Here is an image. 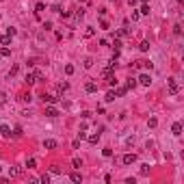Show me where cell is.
Returning <instances> with one entry per match:
<instances>
[{
    "label": "cell",
    "mask_w": 184,
    "mask_h": 184,
    "mask_svg": "<svg viewBox=\"0 0 184 184\" xmlns=\"http://www.w3.org/2000/svg\"><path fill=\"white\" fill-rule=\"evenodd\" d=\"M167 85H169V91L173 93V96H176L178 91H180V85H178V80H176V78H169V80H167Z\"/></svg>",
    "instance_id": "1"
},
{
    "label": "cell",
    "mask_w": 184,
    "mask_h": 184,
    "mask_svg": "<svg viewBox=\"0 0 184 184\" xmlns=\"http://www.w3.org/2000/svg\"><path fill=\"white\" fill-rule=\"evenodd\" d=\"M139 85L149 87V85H152V76H149V74H141V76H139Z\"/></svg>",
    "instance_id": "2"
},
{
    "label": "cell",
    "mask_w": 184,
    "mask_h": 184,
    "mask_svg": "<svg viewBox=\"0 0 184 184\" xmlns=\"http://www.w3.org/2000/svg\"><path fill=\"white\" fill-rule=\"evenodd\" d=\"M121 163H124V165H132V163H137V154H124Z\"/></svg>",
    "instance_id": "3"
},
{
    "label": "cell",
    "mask_w": 184,
    "mask_h": 184,
    "mask_svg": "<svg viewBox=\"0 0 184 184\" xmlns=\"http://www.w3.org/2000/svg\"><path fill=\"white\" fill-rule=\"evenodd\" d=\"M57 145H59V143L54 141V139H46V141H43V147H46V149H57Z\"/></svg>",
    "instance_id": "4"
},
{
    "label": "cell",
    "mask_w": 184,
    "mask_h": 184,
    "mask_svg": "<svg viewBox=\"0 0 184 184\" xmlns=\"http://www.w3.org/2000/svg\"><path fill=\"white\" fill-rule=\"evenodd\" d=\"M171 132H173V137H180L182 134V124H180V121H176V124L171 126Z\"/></svg>",
    "instance_id": "5"
},
{
    "label": "cell",
    "mask_w": 184,
    "mask_h": 184,
    "mask_svg": "<svg viewBox=\"0 0 184 184\" xmlns=\"http://www.w3.org/2000/svg\"><path fill=\"white\" fill-rule=\"evenodd\" d=\"M0 134H2L4 139H9V137H11V128H9L7 124H2V126H0Z\"/></svg>",
    "instance_id": "6"
},
{
    "label": "cell",
    "mask_w": 184,
    "mask_h": 184,
    "mask_svg": "<svg viewBox=\"0 0 184 184\" xmlns=\"http://www.w3.org/2000/svg\"><path fill=\"white\" fill-rule=\"evenodd\" d=\"M46 117H59V110L54 106H46Z\"/></svg>",
    "instance_id": "7"
},
{
    "label": "cell",
    "mask_w": 184,
    "mask_h": 184,
    "mask_svg": "<svg viewBox=\"0 0 184 184\" xmlns=\"http://www.w3.org/2000/svg\"><path fill=\"white\" fill-rule=\"evenodd\" d=\"M85 91H87V93H96V91H98V85H96V82H87V85H85Z\"/></svg>",
    "instance_id": "8"
},
{
    "label": "cell",
    "mask_w": 184,
    "mask_h": 184,
    "mask_svg": "<svg viewBox=\"0 0 184 184\" xmlns=\"http://www.w3.org/2000/svg\"><path fill=\"white\" fill-rule=\"evenodd\" d=\"M43 104H54V102H59V98L57 96H43Z\"/></svg>",
    "instance_id": "9"
},
{
    "label": "cell",
    "mask_w": 184,
    "mask_h": 184,
    "mask_svg": "<svg viewBox=\"0 0 184 184\" xmlns=\"http://www.w3.org/2000/svg\"><path fill=\"white\" fill-rule=\"evenodd\" d=\"M113 76H115V74H113V67H110V65H108V67H106V69L102 71V78H106V80H108V78H113Z\"/></svg>",
    "instance_id": "10"
},
{
    "label": "cell",
    "mask_w": 184,
    "mask_h": 184,
    "mask_svg": "<svg viewBox=\"0 0 184 184\" xmlns=\"http://www.w3.org/2000/svg\"><path fill=\"white\" fill-rule=\"evenodd\" d=\"M69 180H71V182H80V180H82V176L78 173V171H71V173H69Z\"/></svg>",
    "instance_id": "11"
},
{
    "label": "cell",
    "mask_w": 184,
    "mask_h": 184,
    "mask_svg": "<svg viewBox=\"0 0 184 184\" xmlns=\"http://www.w3.org/2000/svg\"><path fill=\"white\" fill-rule=\"evenodd\" d=\"M24 82H26V85H35V74H26V78H24Z\"/></svg>",
    "instance_id": "12"
},
{
    "label": "cell",
    "mask_w": 184,
    "mask_h": 184,
    "mask_svg": "<svg viewBox=\"0 0 184 184\" xmlns=\"http://www.w3.org/2000/svg\"><path fill=\"white\" fill-rule=\"evenodd\" d=\"M126 91H128V89H126V87H117V91H115V96H117V98H124V96H126Z\"/></svg>",
    "instance_id": "13"
},
{
    "label": "cell",
    "mask_w": 184,
    "mask_h": 184,
    "mask_svg": "<svg viewBox=\"0 0 184 184\" xmlns=\"http://www.w3.org/2000/svg\"><path fill=\"white\" fill-rule=\"evenodd\" d=\"M20 176V169H18V167H11V169H9V178H18Z\"/></svg>",
    "instance_id": "14"
},
{
    "label": "cell",
    "mask_w": 184,
    "mask_h": 184,
    "mask_svg": "<svg viewBox=\"0 0 184 184\" xmlns=\"http://www.w3.org/2000/svg\"><path fill=\"white\" fill-rule=\"evenodd\" d=\"M121 46H124V43H121V39H113V50H121Z\"/></svg>",
    "instance_id": "15"
},
{
    "label": "cell",
    "mask_w": 184,
    "mask_h": 184,
    "mask_svg": "<svg viewBox=\"0 0 184 184\" xmlns=\"http://www.w3.org/2000/svg\"><path fill=\"white\" fill-rule=\"evenodd\" d=\"M139 50H141V52H147L149 50V41H141L139 43Z\"/></svg>",
    "instance_id": "16"
},
{
    "label": "cell",
    "mask_w": 184,
    "mask_h": 184,
    "mask_svg": "<svg viewBox=\"0 0 184 184\" xmlns=\"http://www.w3.org/2000/svg\"><path fill=\"white\" fill-rule=\"evenodd\" d=\"M0 57H11V50H9V46H2V50H0Z\"/></svg>",
    "instance_id": "17"
},
{
    "label": "cell",
    "mask_w": 184,
    "mask_h": 184,
    "mask_svg": "<svg viewBox=\"0 0 184 184\" xmlns=\"http://www.w3.org/2000/svg\"><path fill=\"white\" fill-rule=\"evenodd\" d=\"M98 141H100V132H98V134H91V137H89V143H91V145H96Z\"/></svg>",
    "instance_id": "18"
},
{
    "label": "cell",
    "mask_w": 184,
    "mask_h": 184,
    "mask_svg": "<svg viewBox=\"0 0 184 184\" xmlns=\"http://www.w3.org/2000/svg\"><path fill=\"white\" fill-rule=\"evenodd\" d=\"M26 167H28V169H35V167H37V160H35V158H28V160H26Z\"/></svg>",
    "instance_id": "19"
},
{
    "label": "cell",
    "mask_w": 184,
    "mask_h": 184,
    "mask_svg": "<svg viewBox=\"0 0 184 184\" xmlns=\"http://www.w3.org/2000/svg\"><path fill=\"white\" fill-rule=\"evenodd\" d=\"M102 156H104V158H110V156H113V149H110V147L102 149Z\"/></svg>",
    "instance_id": "20"
},
{
    "label": "cell",
    "mask_w": 184,
    "mask_h": 184,
    "mask_svg": "<svg viewBox=\"0 0 184 184\" xmlns=\"http://www.w3.org/2000/svg\"><path fill=\"white\" fill-rule=\"evenodd\" d=\"M93 35H96V28H91V26H89V28L85 30V37L89 39V37H93Z\"/></svg>",
    "instance_id": "21"
},
{
    "label": "cell",
    "mask_w": 184,
    "mask_h": 184,
    "mask_svg": "<svg viewBox=\"0 0 184 184\" xmlns=\"http://www.w3.org/2000/svg\"><path fill=\"white\" fill-rule=\"evenodd\" d=\"M115 98H117V96H115V91H113V89H110V91L106 93V102H113Z\"/></svg>",
    "instance_id": "22"
},
{
    "label": "cell",
    "mask_w": 184,
    "mask_h": 184,
    "mask_svg": "<svg viewBox=\"0 0 184 184\" xmlns=\"http://www.w3.org/2000/svg\"><path fill=\"white\" fill-rule=\"evenodd\" d=\"M0 43H2V46H9L11 43V37L7 35V37H0Z\"/></svg>",
    "instance_id": "23"
},
{
    "label": "cell",
    "mask_w": 184,
    "mask_h": 184,
    "mask_svg": "<svg viewBox=\"0 0 184 184\" xmlns=\"http://www.w3.org/2000/svg\"><path fill=\"white\" fill-rule=\"evenodd\" d=\"M35 11H37V13H41V11H46V4H43V2H37Z\"/></svg>",
    "instance_id": "24"
},
{
    "label": "cell",
    "mask_w": 184,
    "mask_h": 184,
    "mask_svg": "<svg viewBox=\"0 0 184 184\" xmlns=\"http://www.w3.org/2000/svg\"><path fill=\"white\" fill-rule=\"evenodd\" d=\"M147 126H149V128H156V126H158V119H156V117H152V119L147 121Z\"/></svg>",
    "instance_id": "25"
},
{
    "label": "cell",
    "mask_w": 184,
    "mask_h": 184,
    "mask_svg": "<svg viewBox=\"0 0 184 184\" xmlns=\"http://www.w3.org/2000/svg\"><path fill=\"white\" fill-rule=\"evenodd\" d=\"M139 13H141V15H149V7H147V4H143V7H141V11H139Z\"/></svg>",
    "instance_id": "26"
},
{
    "label": "cell",
    "mask_w": 184,
    "mask_h": 184,
    "mask_svg": "<svg viewBox=\"0 0 184 184\" xmlns=\"http://www.w3.org/2000/svg\"><path fill=\"white\" fill-rule=\"evenodd\" d=\"M82 65H85V67L89 69V67L93 65V59H91V57H87V59H85V63H82Z\"/></svg>",
    "instance_id": "27"
},
{
    "label": "cell",
    "mask_w": 184,
    "mask_h": 184,
    "mask_svg": "<svg viewBox=\"0 0 184 184\" xmlns=\"http://www.w3.org/2000/svg\"><path fill=\"white\" fill-rule=\"evenodd\" d=\"M149 173V165H141V176H147Z\"/></svg>",
    "instance_id": "28"
},
{
    "label": "cell",
    "mask_w": 184,
    "mask_h": 184,
    "mask_svg": "<svg viewBox=\"0 0 184 184\" xmlns=\"http://www.w3.org/2000/svg\"><path fill=\"white\" fill-rule=\"evenodd\" d=\"M2 104H7V93L0 91V106H2Z\"/></svg>",
    "instance_id": "29"
},
{
    "label": "cell",
    "mask_w": 184,
    "mask_h": 184,
    "mask_svg": "<svg viewBox=\"0 0 184 184\" xmlns=\"http://www.w3.org/2000/svg\"><path fill=\"white\" fill-rule=\"evenodd\" d=\"M65 74H67V76L74 74V65H65Z\"/></svg>",
    "instance_id": "30"
},
{
    "label": "cell",
    "mask_w": 184,
    "mask_h": 184,
    "mask_svg": "<svg viewBox=\"0 0 184 184\" xmlns=\"http://www.w3.org/2000/svg\"><path fill=\"white\" fill-rule=\"evenodd\" d=\"M67 89H69L67 82H61V85H59V91H61V93H63V91H67Z\"/></svg>",
    "instance_id": "31"
},
{
    "label": "cell",
    "mask_w": 184,
    "mask_h": 184,
    "mask_svg": "<svg viewBox=\"0 0 184 184\" xmlns=\"http://www.w3.org/2000/svg\"><path fill=\"white\" fill-rule=\"evenodd\" d=\"M137 87V80H128L126 82V89H134Z\"/></svg>",
    "instance_id": "32"
},
{
    "label": "cell",
    "mask_w": 184,
    "mask_h": 184,
    "mask_svg": "<svg viewBox=\"0 0 184 184\" xmlns=\"http://www.w3.org/2000/svg\"><path fill=\"white\" fill-rule=\"evenodd\" d=\"M39 182H43V184H48V182H50V176H48V173H43L41 178H39Z\"/></svg>",
    "instance_id": "33"
},
{
    "label": "cell",
    "mask_w": 184,
    "mask_h": 184,
    "mask_svg": "<svg viewBox=\"0 0 184 184\" xmlns=\"http://www.w3.org/2000/svg\"><path fill=\"white\" fill-rule=\"evenodd\" d=\"M76 18H78V20L85 18V9H78V11H76Z\"/></svg>",
    "instance_id": "34"
},
{
    "label": "cell",
    "mask_w": 184,
    "mask_h": 184,
    "mask_svg": "<svg viewBox=\"0 0 184 184\" xmlns=\"http://www.w3.org/2000/svg\"><path fill=\"white\" fill-rule=\"evenodd\" d=\"M50 171H52V173H61V167L59 165H52V167H50Z\"/></svg>",
    "instance_id": "35"
},
{
    "label": "cell",
    "mask_w": 184,
    "mask_h": 184,
    "mask_svg": "<svg viewBox=\"0 0 184 184\" xmlns=\"http://www.w3.org/2000/svg\"><path fill=\"white\" fill-rule=\"evenodd\" d=\"M13 134H15V137H22V134H24V130H22V128L18 126V128H15V130H13Z\"/></svg>",
    "instance_id": "36"
},
{
    "label": "cell",
    "mask_w": 184,
    "mask_h": 184,
    "mask_svg": "<svg viewBox=\"0 0 184 184\" xmlns=\"http://www.w3.org/2000/svg\"><path fill=\"white\" fill-rule=\"evenodd\" d=\"M71 163H74V167H78V169H80V167H82V160H80V158H74V160H71Z\"/></svg>",
    "instance_id": "37"
},
{
    "label": "cell",
    "mask_w": 184,
    "mask_h": 184,
    "mask_svg": "<svg viewBox=\"0 0 184 184\" xmlns=\"http://www.w3.org/2000/svg\"><path fill=\"white\" fill-rule=\"evenodd\" d=\"M173 33H176V35H182V26L176 24V26H173Z\"/></svg>",
    "instance_id": "38"
},
{
    "label": "cell",
    "mask_w": 184,
    "mask_h": 184,
    "mask_svg": "<svg viewBox=\"0 0 184 184\" xmlns=\"http://www.w3.org/2000/svg\"><path fill=\"white\" fill-rule=\"evenodd\" d=\"M80 117H82V119H89V117H91V113H89V110H82Z\"/></svg>",
    "instance_id": "39"
},
{
    "label": "cell",
    "mask_w": 184,
    "mask_h": 184,
    "mask_svg": "<svg viewBox=\"0 0 184 184\" xmlns=\"http://www.w3.org/2000/svg\"><path fill=\"white\" fill-rule=\"evenodd\" d=\"M15 33H18V30H15V28H13V26H11V28H7V35H9V37H13V35H15Z\"/></svg>",
    "instance_id": "40"
},
{
    "label": "cell",
    "mask_w": 184,
    "mask_h": 184,
    "mask_svg": "<svg viewBox=\"0 0 184 184\" xmlns=\"http://www.w3.org/2000/svg\"><path fill=\"white\" fill-rule=\"evenodd\" d=\"M15 74H18V65H15V67H11V71H9V78H11V76H15Z\"/></svg>",
    "instance_id": "41"
},
{
    "label": "cell",
    "mask_w": 184,
    "mask_h": 184,
    "mask_svg": "<svg viewBox=\"0 0 184 184\" xmlns=\"http://www.w3.org/2000/svg\"><path fill=\"white\" fill-rule=\"evenodd\" d=\"M71 147H74V149H78V147H80V139H76V141L71 143Z\"/></svg>",
    "instance_id": "42"
},
{
    "label": "cell",
    "mask_w": 184,
    "mask_h": 184,
    "mask_svg": "<svg viewBox=\"0 0 184 184\" xmlns=\"http://www.w3.org/2000/svg\"><path fill=\"white\" fill-rule=\"evenodd\" d=\"M52 11L54 13H61V4H52Z\"/></svg>",
    "instance_id": "43"
},
{
    "label": "cell",
    "mask_w": 184,
    "mask_h": 184,
    "mask_svg": "<svg viewBox=\"0 0 184 184\" xmlns=\"http://www.w3.org/2000/svg\"><path fill=\"white\" fill-rule=\"evenodd\" d=\"M141 2H143V4H147V0H141Z\"/></svg>",
    "instance_id": "44"
},
{
    "label": "cell",
    "mask_w": 184,
    "mask_h": 184,
    "mask_svg": "<svg viewBox=\"0 0 184 184\" xmlns=\"http://www.w3.org/2000/svg\"><path fill=\"white\" fill-rule=\"evenodd\" d=\"M178 2H182V0H178Z\"/></svg>",
    "instance_id": "45"
},
{
    "label": "cell",
    "mask_w": 184,
    "mask_h": 184,
    "mask_svg": "<svg viewBox=\"0 0 184 184\" xmlns=\"http://www.w3.org/2000/svg\"><path fill=\"white\" fill-rule=\"evenodd\" d=\"M0 37H2V35H0Z\"/></svg>",
    "instance_id": "46"
},
{
    "label": "cell",
    "mask_w": 184,
    "mask_h": 184,
    "mask_svg": "<svg viewBox=\"0 0 184 184\" xmlns=\"http://www.w3.org/2000/svg\"><path fill=\"white\" fill-rule=\"evenodd\" d=\"M0 59H2V57H0Z\"/></svg>",
    "instance_id": "47"
}]
</instances>
